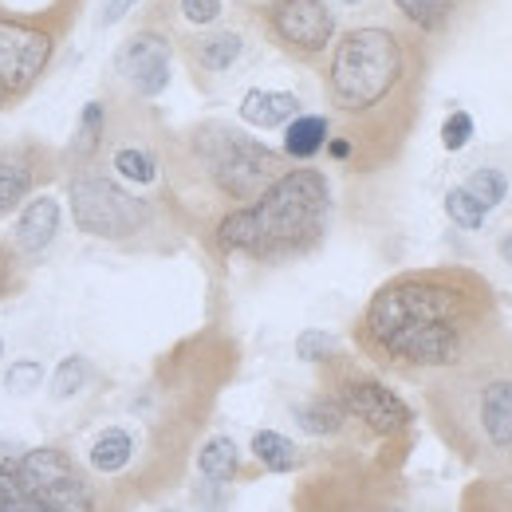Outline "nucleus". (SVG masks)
Returning <instances> with one entry per match:
<instances>
[{
	"instance_id": "obj_11",
	"label": "nucleus",
	"mask_w": 512,
	"mask_h": 512,
	"mask_svg": "<svg viewBox=\"0 0 512 512\" xmlns=\"http://www.w3.org/2000/svg\"><path fill=\"white\" fill-rule=\"evenodd\" d=\"M339 402H343L347 414H355L375 434H402L410 426V406L390 386L375 383V379H351V383H343Z\"/></svg>"
},
{
	"instance_id": "obj_29",
	"label": "nucleus",
	"mask_w": 512,
	"mask_h": 512,
	"mask_svg": "<svg viewBox=\"0 0 512 512\" xmlns=\"http://www.w3.org/2000/svg\"><path fill=\"white\" fill-rule=\"evenodd\" d=\"M296 355H300L304 363H323V359H331V355H335V335H327L320 327H308V331L296 339Z\"/></svg>"
},
{
	"instance_id": "obj_9",
	"label": "nucleus",
	"mask_w": 512,
	"mask_h": 512,
	"mask_svg": "<svg viewBox=\"0 0 512 512\" xmlns=\"http://www.w3.org/2000/svg\"><path fill=\"white\" fill-rule=\"evenodd\" d=\"M386 359L410 367H446L461 355V323H414L379 343Z\"/></svg>"
},
{
	"instance_id": "obj_20",
	"label": "nucleus",
	"mask_w": 512,
	"mask_h": 512,
	"mask_svg": "<svg viewBox=\"0 0 512 512\" xmlns=\"http://www.w3.org/2000/svg\"><path fill=\"white\" fill-rule=\"evenodd\" d=\"M32 190V166L16 154H0V213L16 209Z\"/></svg>"
},
{
	"instance_id": "obj_24",
	"label": "nucleus",
	"mask_w": 512,
	"mask_h": 512,
	"mask_svg": "<svg viewBox=\"0 0 512 512\" xmlns=\"http://www.w3.org/2000/svg\"><path fill=\"white\" fill-rule=\"evenodd\" d=\"M0 512H56V509H48L44 501H36V497L16 481V469H12V461H8V465H0Z\"/></svg>"
},
{
	"instance_id": "obj_15",
	"label": "nucleus",
	"mask_w": 512,
	"mask_h": 512,
	"mask_svg": "<svg viewBox=\"0 0 512 512\" xmlns=\"http://www.w3.org/2000/svg\"><path fill=\"white\" fill-rule=\"evenodd\" d=\"M190 52L201 71L221 75V71H229V67L245 56V40H241V32L221 28V32H205V36H197Z\"/></svg>"
},
{
	"instance_id": "obj_13",
	"label": "nucleus",
	"mask_w": 512,
	"mask_h": 512,
	"mask_svg": "<svg viewBox=\"0 0 512 512\" xmlns=\"http://www.w3.org/2000/svg\"><path fill=\"white\" fill-rule=\"evenodd\" d=\"M241 119L256 130H276V127H288L296 115H300V99L292 91H268V87H253L245 91L241 99Z\"/></svg>"
},
{
	"instance_id": "obj_14",
	"label": "nucleus",
	"mask_w": 512,
	"mask_h": 512,
	"mask_svg": "<svg viewBox=\"0 0 512 512\" xmlns=\"http://www.w3.org/2000/svg\"><path fill=\"white\" fill-rule=\"evenodd\" d=\"M481 430L493 446L512 442V379H493L481 390Z\"/></svg>"
},
{
	"instance_id": "obj_34",
	"label": "nucleus",
	"mask_w": 512,
	"mask_h": 512,
	"mask_svg": "<svg viewBox=\"0 0 512 512\" xmlns=\"http://www.w3.org/2000/svg\"><path fill=\"white\" fill-rule=\"evenodd\" d=\"M327 154L343 162V158H351V142L347 138H327Z\"/></svg>"
},
{
	"instance_id": "obj_39",
	"label": "nucleus",
	"mask_w": 512,
	"mask_h": 512,
	"mask_svg": "<svg viewBox=\"0 0 512 512\" xmlns=\"http://www.w3.org/2000/svg\"><path fill=\"white\" fill-rule=\"evenodd\" d=\"M166 512H182V509H166Z\"/></svg>"
},
{
	"instance_id": "obj_3",
	"label": "nucleus",
	"mask_w": 512,
	"mask_h": 512,
	"mask_svg": "<svg viewBox=\"0 0 512 512\" xmlns=\"http://www.w3.org/2000/svg\"><path fill=\"white\" fill-rule=\"evenodd\" d=\"M193 146H197V158H201L205 174L233 201H256L280 178V154L268 150L264 142L249 138L245 130L209 123V127L193 134Z\"/></svg>"
},
{
	"instance_id": "obj_27",
	"label": "nucleus",
	"mask_w": 512,
	"mask_h": 512,
	"mask_svg": "<svg viewBox=\"0 0 512 512\" xmlns=\"http://www.w3.org/2000/svg\"><path fill=\"white\" fill-rule=\"evenodd\" d=\"M91 379V363L83 359V355H67L64 363L56 367V375H52V398H75L83 386Z\"/></svg>"
},
{
	"instance_id": "obj_2",
	"label": "nucleus",
	"mask_w": 512,
	"mask_h": 512,
	"mask_svg": "<svg viewBox=\"0 0 512 512\" xmlns=\"http://www.w3.org/2000/svg\"><path fill=\"white\" fill-rule=\"evenodd\" d=\"M406 71V48L390 28H351L339 36L331 64H327V91L331 103L347 115L379 107L386 95L398 87Z\"/></svg>"
},
{
	"instance_id": "obj_30",
	"label": "nucleus",
	"mask_w": 512,
	"mask_h": 512,
	"mask_svg": "<svg viewBox=\"0 0 512 512\" xmlns=\"http://www.w3.org/2000/svg\"><path fill=\"white\" fill-rule=\"evenodd\" d=\"M40 383H44V367H40L36 359H16V363L8 367V375H4V386H8L12 394H32Z\"/></svg>"
},
{
	"instance_id": "obj_26",
	"label": "nucleus",
	"mask_w": 512,
	"mask_h": 512,
	"mask_svg": "<svg viewBox=\"0 0 512 512\" xmlns=\"http://www.w3.org/2000/svg\"><path fill=\"white\" fill-rule=\"evenodd\" d=\"M446 213L457 229H469V233H473V229H481V225H485V213H489V209H485L473 193L465 190V186H457V190L446 193Z\"/></svg>"
},
{
	"instance_id": "obj_6",
	"label": "nucleus",
	"mask_w": 512,
	"mask_h": 512,
	"mask_svg": "<svg viewBox=\"0 0 512 512\" xmlns=\"http://www.w3.org/2000/svg\"><path fill=\"white\" fill-rule=\"evenodd\" d=\"M16 481L56 512H95V493L75 473L64 449H28L16 465Z\"/></svg>"
},
{
	"instance_id": "obj_5",
	"label": "nucleus",
	"mask_w": 512,
	"mask_h": 512,
	"mask_svg": "<svg viewBox=\"0 0 512 512\" xmlns=\"http://www.w3.org/2000/svg\"><path fill=\"white\" fill-rule=\"evenodd\" d=\"M71 217L87 237L99 241H123L134 237L138 229H146L150 221V205L142 197L127 193L119 182L103 178V174H79L71 182Z\"/></svg>"
},
{
	"instance_id": "obj_33",
	"label": "nucleus",
	"mask_w": 512,
	"mask_h": 512,
	"mask_svg": "<svg viewBox=\"0 0 512 512\" xmlns=\"http://www.w3.org/2000/svg\"><path fill=\"white\" fill-rule=\"evenodd\" d=\"M134 4H138V0H103V12H99V24H103V28H111V24H119V20H127L130 12H134Z\"/></svg>"
},
{
	"instance_id": "obj_18",
	"label": "nucleus",
	"mask_w": 512,
	"mask_h": 512,
	"mask_svg": "<svg viewBox=\"0 0 512 512\" xmlns=\"http://www.w3.org/2000/svg\"><path fill=\"white\" fill-rule=\"evenodd\" d=\"M292 418L300 422V430H308V434H316V438H327V434H339V430H343L347 410H343V402H335V398H312V402L296 406Z\"/></svg>"
},
{
	"instance_id": "obj_40",
	"label": "nucleus",
	"mask_w": 512,
	"mask_h": 512,
	"mask_svg": "<svg viewBox=\"0 0 512 512\" xmlns=\"http://www.w3.org/2000/svg\"><path fill=\"white\" fill-rule=\"evenodd\" d=\"M509 446H512V442H509Z\"/></svg>"
},
{
	"instance_id": "obj_22",
	"label": "nucleus",
	"mask_w": 512,
	"mask_h": 512,
	"mask_svg": "<svg viewBox=\"0 0 512 512\" xmlns=\"http://www.w3.org/2000/svg\"><path fill=\"white\" fill-rule=\"evenodd\" d=\"M115 174L123 182H134V186H150L158 178V162L142 146H123V150H115Z\"/></svg>"
},
{
	"instance_id": "obj_1",
	"label": "nucleus",
	"mask_w": 512,
	"mask_h": 512,
	"mask_svg": "<svg viewBox=\"0 0 512 512\" xmlns=\"http://www.w3.org/2000/svg\"><path fill=\"white\" fill-rule=\"evenodd\" d=\"M331 213V190L320 170L280 174L253 205H241L221 217L217 245L225 253L280 256L316 245Z\"/></svg>"
},
{
	"instance_id": "obj_10",
	"label": "nucleus",
	"mask_w": 512,
	"mask_h": 512,
	"mask_svg": "<svg viewBox=\"0 0 512 512\" xmlns=\"http://www.w3.org/2000/svg\"><path fill=\"white\" fill-rule=\"evenodd\" d=\"M170 60H174V48L162 32H134L127 44L119 48V75L127 79L130 87L142 95V99H158L166 87H170Z\"/></svg>"
},
{
	"instance_id": "obj_36",
	"label": "nucleus",
	"mask_w": 512,
	"mask_h": 512,
	"mask_svg": "<svg viewBox=\"0 0 512 512\" xmlns=\"http://www.w3.org/2000/svg\"><path fill=\"white\" fill-rule=\"evenodd\" d=\"M4 103H8V87L0 83V107H4Z\"/></svg>"
},
{
	"instance_id": "obj_21",
	"label": "nucleus",
	"mask_w": 512,
	"mask_h": 512,
	"mask_svg": "<svg viewBox=\"0 0 512 512\" xmlns=\"http://www.w3.org/2000/svg\"><path fill=\"white\" fill-rule=\"evenodd\" d=\"M253 453H256V461L268 465L272 473H288V469H296V461H300L296 446H292L284 434H276V430L253 434Z\"/></svg>"
},
{
	"instance_id": "obj_38",
	"label": "nucleus",
	"mask_w": 512,
	"mask_h": 512,
	"mask_svg": "<svg viewBox=\"0 0 512 512\" xmlns=\"http://www.w3.org/2000/svg\"><path fill=\"white\" fill-rule=\"evenodd\" d=\"M0 359H4V339H0Z\"/></svg>"
},
{
	"instance_id": "obj_23",
	"label": "nucleus",
	"mask_w": 512,
	"mask_h": 512,
	"mask_svg": "<svg viewBox=\"0 0 512 512\" xmlns=\"http://www.w3.org/2000/svg\"><path fill=\"white\" fill-rule=\"evenodd\" d=\"M394 4H398V12H402L414 28H422V32H438V28L449 20V12H453L457 0H394Z\"/></svg>"
},
{
	"instance_id": "obj_4",
	"label": "nucleus",
	"mask_w": 512,
	"mask_h": 512,
	"mask_svg": "<svg viewBox=\"0 0 512 512\" xmlns=\"http://www.w3.org/2000/svg\"><path fill=\"white\" fill-rule=\"evenodd\" d=\"M465 308H469V300L461 288H453L446 280H430V276H406V280L386 284L371 300L367 335L379 347L394 331L414 327V323H461Z\"/></svg>"
},
{
	"instance_id": "obj_8",
	"label": "nucleus",
	"mask_w": 512,
	"mask_h": 512,
	"mask_svg": "<svg viewBox=\"0 0 512 512\" xmlns=\"http://www.w3.org/2000/svg\"><path fill=\"white\" fill-rule=\"evenodd\" d=\"M268 24L276 40L300 56H320L335 44V12L323 0H272Z\"/></svg>"
},
{
	"instance_id": "obj_16",
	"label": "nucleus",
	"mask_w": 512,
	"mask_h": 512,
	"mask_svg": "<svg viewBox=\"0 0 512 512\" xmlns=\"http://www.w3.org/2000/svg\"><path fill=\"white\" fill-rule=\"evenodd\" d=\"M331 138V127L323 115H296L288 127H284V154L296 158V162H308L316 158Z\"/></svg>"
},
{
	"instance_id": "obj_12",
	"label": "nucleus",
	"mask_w": 512,
	"mask_h": 512,
	"mask_svg": "<svg viewBox=\"0 0 512 512\" xmlns=\"http://www.w3.org/2000/svg\"><path fill=\"white\" fill-rule=\"evenodd\" d=\"M60 233V201L56 197H32L24 205V213L16 217V229H12V241H16V253L24 256H40Z\"/></svg>"
},
{
	"instance_id": "obj_19",
	"label": "nucleus",
	"mask_w": 512,
	"mask_h": 512,
	"mask_svg": "<svg viewBox=\"0 0 512 512\" xmlns=\"http://www.w3.org/2000/svg\"><path fill=\"white\" fill-rule=\"evenodd\" d=\"M130 453H134V438H130L127 430H103L99 438H95V446H91V465L99 469V473H119V469H127L130 465Z\"/></svg>"
},
{
	"instance_id": "obj_17",
	"label": "nucleus",
	"mask_w": 512,
	"mask_h": 512,
	"mask_svg": "<svg viewBox=\"0 0 512 512\" xmlns=\"http://www.w3.org/2000/svg\"><path fill=\"white\" fill-rule=\"evenodd\" d=\"M237 465H241V453H237V442L233 438H209L201 453H197V469L205 481L213 485H225L237 477Z\"/></svg>"
},
{
	"instance_id": "obj_7",
	"label": "nucleus",
	"mask_w": 512,
	"mask_h": 512,
	"mask_svg": "<svg viewBox=\"0 0 512 512\" xmlns=\"http://www.w3.org/2000/svg\"><path fill=\"white\" fill-rule=\"evenodd\" d=\"M56 40L52 32L20 20V16H0V83L8 87V95H24L44 67L52 64Z\"/></svg>"
},
{
	"instance_id": "obj_28",
	"label": "nucleus",
	"mask_w": 512,
	"mask_h": 512,
	"mask_svg": "<svg viewBox=\"0 0 512 512\" xmlns=\"http://www.w3.org/2000/svg\"><path fill=\"white\" fill-rule=\"evenodd\" d=\"M103 127H107V111H103V103H87L83 115H79L75 150H79V154H91V150L99 146V138H103Z\"/></svg>"
},
{
	"instance_id": "obj_31",
	"label": "nucleus",
	"mask_w": 512,
	"mask_h": 512,
	"mask_svg": "<svg viewBox=\"0 0 512 512\" xmlns=\"http://www.w3.org/2000/svg\"><path fill=\"white\" fill-rule=\"evenodd\" d=\"M469 138H473V115L469 111H453L442 123V146H446L449 154H457V150L469 146Z\"/></svg>"
},
{
	"instance_id": "obj_37",
	"label": "nucleus",
	"mask_w": 512,
	"mask_h": 512,
	"mask_svg": "<svg viewBox=\"0 0 512 512\" xmlns=\"http://www.w3.org/2000/svg\"><path fill=\"white\" fill-rule=\"evenodd\" d=\"M339 4H363V0H339Z\"/></svg>"
},
{
	"instance_id": "obj_35",
	"label": "nucleus",
	"mask_w": 512,
	"mask_h": 512,
	"mask_svg": "<svg viewBox=\"0 0 512 512\" xmlns=\"http://www.w3.org/2000/svg\"><path fill=\"white\" fill-rule=\"evenodd\" d=\"M501 256H505V260L512 264V233L505 237V241H501Z\"/></svg>"
},
{
	"instance_id": "obj_25",
	"label": "nucleus",
	"mask_w": 512,
	"mask_h": 512,
	"mask_svg": "<svg viewBox=\"0 0 512 512\" xmlns=\"http://www.w3.org/2000/svg\"><path fill=\"white\" fill-rule=\"evenodd\" d=\"M465 190L473 193L485 209H493V205H501V201L509 197V178H505V170H497V166H481V170L469 174Z\"/></svg>"
},
{
	"instance_id": "obj_32",
	"label": "nucleus",
	"mask_w": 512,
	"mask_h": 512,
	"mask_svg": "<svg viewBox=\"0 0 512 512\" xmlns=\"http://www.w3.org/2000/svg\"><path fill=\"white\" fill-rule=\"evenodd\" d=\"M178 12L190 20V24H217L225 4L221 0H178Z\"/></svg>"
}]
</instances>
